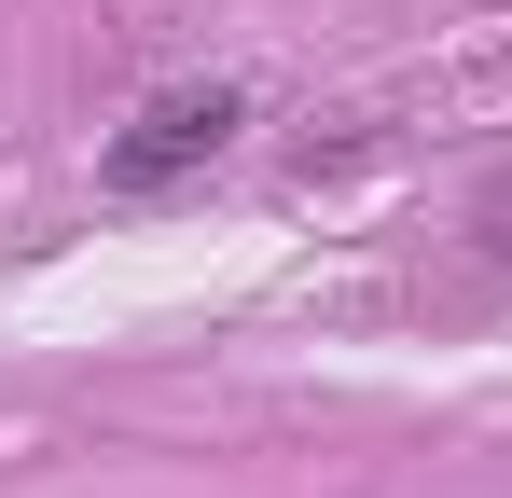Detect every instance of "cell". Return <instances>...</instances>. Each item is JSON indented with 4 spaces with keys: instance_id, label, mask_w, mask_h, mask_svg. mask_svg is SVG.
Segmentation results:
<instances>
[{
    "instance_id": "1",
    "label": "cell",
    "mask_w": 512,
    "mask_h": 498,
    "mask_svg": "<svg viewBox=\"0 0 512 498\" xmlns=\"http://www.w3.org/2000/svg\"><path fill=\"white\" fill-rule=\"evenodd\" d=\"M236 111H250L236 83H167V97L111 139V194H167V180H194V166L236 139Z\"/></svg>"
}]
</instances>
